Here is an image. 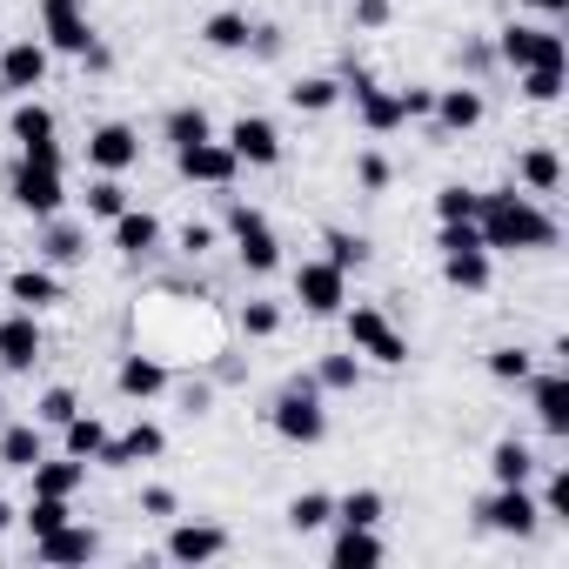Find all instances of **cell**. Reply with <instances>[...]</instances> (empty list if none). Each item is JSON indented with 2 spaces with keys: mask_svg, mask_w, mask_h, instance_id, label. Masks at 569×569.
<instances>
[{
  "mask_svg": "<svg viewBox=\"0 0 569 569\" xmlns=\"http://www.w3.org/2000/svg\"><path fill=\"white\" fill-rule=\"evenodd\" d=\"M429 114L442 121V134H469V128L482 121V94H476V88H436Z\"/></svg>",
  "mask_w": 569,
  "mask_h": 569,
  "instance_id": "ffe728a7",
  "label": "cell"
},
{
  "mask_svg": "<svg viewBox=\"0 0 569 569\" xmlns=\"http://www.w3.org/2000/svg\"><path fill=\"white\" fill-rule=\"evenodd\" d=\"M522 94H529L536 108L562 101V68H522Z\"/></svg>",
  "mask_w": 569,
  "mask_h": 569,
  "instance_id": "7bdbcfd3",
  "label": "cell"
},
{
  "mask_svg": "<svg viewBox=\"0 0 569 569\" xmlns=\"http://www.w3.org/2000/svg\"><path fill=\"white\" fill-rule=\"evenodd\" d=\"M228 234H234V254H241V268H248V274H268V268L281 261V241H274V228H268V214H261V208L234 201V208H228Z\"/></svg>",
  "mask_w": 569,
  "mask_h": 569,
  "instance_id": "5b68a950",
  "label": "cell"
},
{
  "mask_svg": "<svg viewBox=\"0 0 569 569\" xmlns=\"http://www.w3.org/2000/svg\"><path fill=\"white\" fill-rule=\"evenodd\" d=\"M221 549H228V536L214 522H174L168 529V562H188L194 569V562H214Z\"/></svg>",
  "mask_w": 569,
  "mask_h": 569,
  "instance_id": "e0dca14e",
  "label": "cell"
},
{
  "mask_svg": "<svg viewBox=\"0 0 569 569\" xmlns=\"http://www.w3.org/2000/svg\"><path fill=\"white\" fill-rule=\"evenodd\" d=\"M61 429H68V456H81V462H94L101 442H108V422H101V416H81V409H74Z\"/></svg>",
  "mask_w": 569,
  "mask_h": 569,
  "instance_id": "d590c367",
  "label": "cell"
},
{
  "mask_svg": "<svg viewBox=\"0 0 569 569\" xmlns=\"http://www.w3.org/2000/svg\"><path fill=\"white\" fill-rule=\"evenodd\" d=\"M489 376H496V382H529V376H536V356L516 349V342H502V349H489Z\"/></svg>",
  "mask_w": 569,
  "mask_h": 569,
  "instance_id": "60d3db41",
  "label": "cell"
},
{
  "mask_svg": "<svg viewBox=\"0 0 569 569\" xmlns=\"http://www.w3.org/2000/svg\"><path fill=\"white\" fill-rule=\"evenodd\" d=\"M389 0H356V28H389Z\"/></svg>",
  "mask_w": 569,
  "mask_h": 569,
  "instance_id": "816d5d0a",
  "label": "cell"
},
{
  "mask_svg": "<svg viewBox=\"0 0 569 569\" xmlns=\"http://www.w3.org/2000/svg\"><path fill=\"white\" fill-rule=\"evenodd\" d=\"M0 409H8V396H0Z\"/></svg>",
  "mask_w": 569,
  "mask_h": 569,
  "instance_id": "91938a15",
  "label": "cell"
},
{
  "mask_svg": "<svg viewBox=\"0 0 569 569\" xmlns=\"http://www.w3.org/2000/svg\"><path fill=\"white\" fill-rule=\"evenodd\" d=\"M48 41H14V48H0V94H34L48 81Z\"/></svg>",
  "mask_w": 569,
  "mask_h": 569,
  "instance_id": "8fae6325",
  "label": "cell"
},
{
  "mask_svg": "<svg viewBox=\"0 0 569 569\" xmlns=\"http://www.w3.org/2000/svg\"><path fill=\"white\" fill-rule=\"evenodd\" d=\"M208 248H214V228L208 221H188L181 228V254H208Z\"/></svg>",
  "mask_w": 569,
  "mask_h": 569,
  "instance_id": "f907efd6",
  "label": "cell"
},
{
  "mask_svg": "<svg viewBox=\"0 0 569 569\" xmlns=\"http://www.w3.org/2000/svg\"><path fill=\"white\" fill-rule=\"evenodd\" d=\"M248 48H254L261 61H274V54H281V28H254V34H248Z\"/></svg>",
  "mask_w": 569,
  "mask_h": 569,
  "instance_id": "f5cc1de1",
  "label": "cell"
},
{
  "mask_svg": "<svg viewBox=\"0 0 569 569\" xmlns=\"http://www.w3.org/2000/svg\"><path fill=\"white\" fill-rule=\"evenodd\" d=\"M41 261H48V268H74V261H88V234L68 228V221H48V234H41Z\"/></svg>",
  "mask_w": 569,
  "mask_h": 569,
  "instance_id": "f1b7e54d",
  "label": "cell"
},
{
  "mask_svg": "<svg viewBox=\"0 0 569 569\" xmlns=\"http://www.w3.org/2000/svg\"><path fill=\"white\" fill-rule=\"evenodd\" d=\"M88 161H94L101 174H128V168L141 161V134H134L128 121H101V128L88 134Z\"/></svg>",
  "mask_w": 569,
  "mask_h": 569,
  "instance_id": "5bb4252c",
  "label": "cell"
},
{
  "mask_svg": "<svg viewBox=\"0 0 569 569\" xmlns=\"http://www.w3.org/2000/svg\"><path fill=\"white\" fill-rule=\"evenodd\" d=\"M48 449H41V429L34 422H14V429H0V462L8 469H34Z\"/></svg>",
  "mask_w": 569,
  "mask_h": 569,
  "instance_id": "1f68e13d",
  "label": "cell"
},
{
  "mask_svg": "<svg viewBox=\"0 0 569 569\" xmlns=\"http://www.w3.org/2000/svg\"><path fill=\"white\" fill-rule=\"evenodd\" d=\"M108 228H114V248H121V254H134V261L161 248V221H154L148 208H121V214H114Z\"/></svg>",
  "mask_w": 569,
  "mask_h": 569,
  "instance_id": "44dd1931",
  "label": "cell"
},
{
  "mask_svg": "<svg viewBox=\"0 0 569 569\" xmlns=\"http://www.w3.org/2000/svg\"><path fill=\"white\" fill-rule=\"evenodd\" d=\"M121 208H128V188H121L114 174H101V181L88 188V214H94V221H114Z\"/></svg>",
  "mask_w": 569,
  "mask_h": 569,
  "instance_id": "b9f144b4",
  "label": "cell"
},
{
  "mask_svg": "<svg viewBox=\"0 0 569 569\" xmlns=\"http://www.w3.org/2000/svg\"><path fill=\"white\" fill-rule=\"evenodd\" d=\"M436 248H442V254H456V248H482V234H476V221H442Z\"/></svg>",
  "mask_w": 569,
  "mask_h": 569,
  "instance_id": "681fc988",
  "label": "cell"
},
{
  "mask_svg": "<svg viewBox=\"0 0 569 569\" xmlns=\"http://www.w3.org/2000/svg\"><path fill=\"white\" fill-rule=\"evenodd\" d=\"M529 402H536V422L549 436H569V376H529Z\"/></svg>",
  "mask_w": 569,
  "mask_h": 569,
  "instance_id": "d6986e66",
  "label": "cell"
},
{
  "mask_svg": "<svg viewBox=\"0 0 569 569\" xmlns=\"http://www.w3.org/2000/svg\"><path fill=\"white\" fill-rule=\"evenodd\" d=\"M529 8H536V14H549V21H562V14H569V0H529Z\"/></svg>",
  "mask_w": 569,
  "mask_h": 569,
  "instance_id": "6f0895ef",
  "label": "cell"
},
{
  "mask_svg": "<svg viewBox=\"0 0 569 569\" xmlns=\"http://www.w3.org/2000/svg\"><path fill=\"white\" fill-rule=\"evenodd\" d=\"M21 161H41V168H61V141H28Z\"/></svg>",
  "mask_w": 569,
  "mask_h": 569,
  "instance_id": "11a10c76",
  "label": "cell"
},
{
  "mask_svg": "<svg viewBox=\"0 0 569 569\" xmlns=\"http://www.w3.org/2000/svg\"><path fill=\"white\" fill-rule=\"evenodd\" d=\"M274 329H281V309H274V302H248V309H241V336H254V342H268Z\"/></svg>",
  "mask_w": 569,
  "mask_h": 569,
  "instance_id": "bcb514c9",
  "label": "cell"
},
{
  "mask_svg": "<svg viewBox=\"0 0 569 569\" xmlns=\"http://www.w3.org/2000/svg\"><path fill=\"white\" fill-rule=\"evenodd\" d=\"M8 194H14L28 214H41V221H54L61 201H68V194H61V168H41V161H21L14 181H8Z\"/></svg>",
  "mask_w": 569,
  "mask_h": 569,
  "instance_id": "30bf717a",
  "label": "cell"
},
{
  "mask_svg": "<svg viewBox=\"0 0 569 569\" xmlns=\"http://www.w3.org/2000/svg\"><path fill=\"white\" fill-rule=\"evenodd\" d=\"M329 562H336V569H376V562H382V536L342 522V536L329 542Z\"/></svg>",
  "mask_w": 569,
  "mask_h": 569,
  "instance_id": "7402d4cb",
  "label": "cell"
},
{
  "mask_svg": "<svg viewBox=\"0 0 569 569\" xmlns=\"http://www.w3.org/2000/svg\"><path fill=\"white\" fill-rule=\"evenodd\" d=\"M8 302H21L28 316L54 309V302H61V274L41 268V261H34V268H14V274H8Z\"/></svg>",
  "mask_w": 569,
  "mask_h": 569,
  "instance_id": "ac0fdd59",
  "label": "cell"
},
{
  "mask_svg": "<svg viewBox=\"0 0 569 569\" xmlns=\"http://www.w3.org/2000/svg\"><path fill=\"white\" fill-rule=\"evenodd\" d=\"M161 134H168L174 148H194V141H208V134H214V121H208L201 108H168V121H161Z\"/></svg>",
  "mask_w": 569,
  "mask_h": 569,
  "instance_id": "8d00e7d4",
  "label": "cell"
},
{
  "mask_svg": "<svg viewBox=\"0 0 569 569\" xmlns=\"http://www.w3.org/2000/svg\"><path fill=\"white\" fill-rule=\"evenodd\" d=\"M536 509H542V522H569V469L549 476V489L536 496Z\"/></svg>",
  "mask_w": 569,
  "mask_h": 569,
  "instance_id": "f6af8a7d",
  "label": "cell"
},
{
  "mask_svg": "<svg viewBox=\"0 0 569 569\" xmlns=\"http://www.w3.org/2000/svg\"><path fill=\"white\" fill-rule=\"evenodd\" d=\"M516 181H522L529 194H556V188H562V161H556V148H529V154L516 161Z\"/></svg>",
  "mask_w": 569,
  "mask_h": 569,
  "instance_id": "83f0119b",
  "label": "cell"
},
{
  "mask_svg": "<svg viewBox=\"0 0 569 569\" xmlns=\"http://www.w3.org/2000/svg\"><path fill=\"white\" fill-rule=\"evenodd\" d=\"M322 248H329V261H336V268H362V261H369V241H362V234H342V228H329V234H322Z\"/></svg>",
  "mask_w": 569,
  "mask_h": 569,
  "instance_id": "ee69618b",
  "label": "cell"
},
{
  "mask_svg": "<svg viewBox=\"0 0 569 569\" xmlns=\"http://www.w3.org/2000/svg\"><path fill=\"white\" fill-rule=\"evenodd\" d=\"M8 134L28 148V141H54V108H41L34 94H21V108L8 114Z\"/></svg>",
  "mask_w": 569,
  "mask_h": 569,
  "instance_id": "f546056e",
  "label": "cell"
},
{
  "mask_svg": "<svg viewBox=\"0 0 569 569\" xmlns=\"http://www.w3.org/2000/svg\"><path fill=\"white\" fill-rule=\"evenodd\" d=\"M141 509H148V516H174V489H161V482L141 489Z\"/></svg>",
  "mask_w": 569,
  "mask_h": 569,
  "instance_id": "9f6ffc18",
  "label": "cell"
},
{
  "mask_svg": "<svg viewBox=\"0 0 569 569\" xmlns=\"http://www.w3.org/2000/svg\"><path fill=\"white\" fill-rule=\"evenodd\" d=\"M489 476H496V482H529V476H536V456H529V442L502 436V442L489 449Z\"/></svg>",
  "mask_w": 569,
  "mask_h": 569,
  "instance_id": "4dcf8cb0",
  "label": "cell"
},
{
  "mask_svg": "<svg viewBox=\"0 0 569 569\" xmlns=\"http://www.w3.org/2000/svg\"><path fill=\"white\" fill-rule=\"evenodd\" d=\"M41 349H48V336H41V322L28 309L0 322V369H8V376H28L41 362Z\"/></svg>",
  "mask_w": 569,
  "mask_h": 569,
  "instance_id": "4fadbf2b",
  "label": "cell"
},
{
  "mask_svg": "<svg viewBox=\"0 0 569 569\" xmlns=\"http://www.w3.org/2000/svg\"><path fill=\"white\" fill-rule=\"evenodd\" d=\"M28 476H34V496H74V489L88 482V462H81V456H61V462L41 456Z\"/></svg>",
  "mask_w": 569,
  "mask_h": 569,
  "instance_id": "484cf974",
  "label": "cell"
},
{
  "mask_svg": "<svg viewBox=\"0 0 569 569\" xmlns=\"http://www.w3.org/2000/svg\"><path fill=\"white\" fill-rule=\"evenodd\" d=\"M476 208H482V188L449 181V188L436 194V221H476Z\"/></svg>",
  "mask_w": 569,
  "mask_h": 569,
  "instance_id": "ab89813d",
  "label": "cell"
},
{
  "mask_svg": "<svg viewBox=\"0 0 569 569\" xmlns=\"http://www.w3.org/2000/svg\"><path fill=\"white\" fill-rule=\"evenodd\" d=\"M476 234H482L489 254H536V248H556V221H549L542 201L522 194V188H496V194H482V208H476Z\"/></svg>",
  "mask_w": 569,
  "mask_h": 569,
  "instance_id": "6da1fadb",
  "label": "cell"
},
{
  "mask_svg": "<svg viewBox=\"0 0 569 569\" xmlns=\"http://www.w3.org/2000/svg\"><path fill=\"white\" fill-rule=\"evenodd\" d=\"M41 41H48V54H88L94 48L81 0H41Z\"/></svg>",
  "mask_w": 569,
  "mask_h": 569,
  "instance_id": "ba28073f",
  "label": "cell"
},
{
  "mask_svg": "<svg viewBox=\"0 0 569 569\" xmlns=\"http://www.w3.org/2000/svg\"><path fill=\"white\" fill-rule=\"evenodd\" d=\"M476 516H482V529L516 536V542L542 529V509H536V489H529V482H496V496H489Z\"/></svg>",
  "mask_w": 569,
  "mask_h": 569,
  "instance_id": "277c9868",
  "label": "cell"
},
{
  "mask_svg": "<svg viewBox=\"0 0 569 569\" xmlns=\"http://www.w3.org/2000/svg\"><path fill=\"white\" fill-rule=\"evenodd\" d=\"M268 422H274V436L281 442H302V449H316L322 436H329V409H322V389H316V376H296L289 389L274 396V409H268Z\"/></svg>",
  "mask_w": 569,
  "mask_h": 569,
  "instance_id": "7a4b0ae2",
  "label": "cell"
},
{
  "mask_svg": "<svg viewBox=\"0 0 569 569\" xmlns=\"http://www.w3.org/2000/svg\"><path fill=\"white\" fill-rule=\"evenodd\" d=\"M496 54L522 74V68H562V34L556 28H529V21H509L496 34Z\"/></svg>",
  "mask_w": 569,
  "mask_h": 569,
  "instance_id": "52a82bcc",
  "label": "cell"
},
{
  "mask_svg": "<svg viewBox=\"0 0 569 569\" xmlns=\"http://www.w3.org/2000/svg\"><path fill=\"white\" fill-rule=\"evenodd\" d=\"M442 281H449V289H462V296H482V289H489V248H456V254H442Z\"/></svg>",
  "mask_w": 569,
  "mask_h": 569,
  "instance_id": "603a6c76",
  "label": "cell"
},
{
  "mask_svg": "<svg viewBox=\"0 0 569 569\" xmlns=\"http://www.w3.org/2000/svg\"><path fill=\"white\" fill-rule=\"evenodd\" d=\"M161 449H168V436H161L154 422H134L128 436H108L94 462H101V469H128V462H154Z\"/></svg>",
  "mask_w": 569,
  "mask_h": 569,
  "instance_id": "9a60e30c",
  "label": "cell"
},
{
  "mask_svg": "<svg viewBox=\"0 0 569 569\" xmlns=\"http://www.w3.org/2000/svg\"><path fill=\"white\" fill-rule=\"evenodd\" d=\"M382 509H389V502H382V489H349V496L336 502V522H356V529H376V522H382Z\"/></svg>",
  "mask_w": 569,
  "mask_h": 569,
  "instance_id": "74e56055",
  "label": "cell"
},
{
  "mask_svg": "<svg viewBox=\"0 0 569 569\" xmlns=\"http://www.w3.org/2000/svg\"><path fill=\"white\" fill-rule=\"evenodd\" d=\"M281 516H289V529H296V536H316L322 522H336V496H322V489H309V496H296L289 509H281Z\"/></svg>",
  "mask_w": 569,
  "mask_h": 569,
  "instance_id": "d6a6232c",
  "label": "cell"
},
{
  "mask_svg": "<svg viewBox=\"0 0 569 569\" xmlns=\"http://www.w3.org/2000/svg\"><path fill=\"white\" fill-rule=\"evenodd\" d=\"M356 114H362L369 134H396V128L409 121V114H402V94H389V88H376V81L356 94Z\"/></svg>",
  "mask_w": 569,
  "mask_h": 569,
  "instance_id": "cb8c5ba5",
  "label": "cell"
},
{
  "mask_svg": "<svg viewBox=\"0 0 569 569\" xmlns=\"http://www.w3.org/2000/svg\"><path fill=\"white\" fill-rule=\"evenodd\" d=\"M248 34H254V21H248V14H234V8H221V14H208V21H201V41H208L214 54H241V48H248Z\"/></svg>",
  "mask_w": 569,
  "mask_h": 569,
  "instance_id": "4316f807",
  "label": "cell"
},
{
  "mask_svg": "<svg viewBox=\"0 0 569 569\" xmlns=\"http://www.w3.org/2000/svg\"><path fill=\"white\" fill-rule=\"evenodd\" d=\"M289 101H296L302 114H329V108L342 101V81H336V74H309V81L289 88Z\"/></svg>",
  "mask_w": 569,
  "mask_h": 569,
  "instance_id": "e575fe53",
  "label": "cell"
},
{
  "mask_svg": "<svg viewBox=\"0 0 569 569\" xmlns=\"http://www.w3.org/2000/svg\"><path fill=\"white\" fill-rule=\"evenodd\" d=\"M114 389H121L128 402H148V396H161V389H168V369H161L154 356H128V362L114 369Z\"/></svg>",
  "mask_w": 569,
  "mask_h": 569,
  "instance_id": "d4e9b609",
  "label": "cell"
},
{
  "mask_svg": "<svg viewBox=\"0 0 569 569\" xmlns=\"http://www.w3.org/2000/svg\"><path fill=\"white\" fill-rule=\"evenodd\" d=\"M21 522H28V536L41 542V536H54V529H61V522H74V516H68V496H34Z\"/></svg>",
  "mask_w": 569,
  "mask_h": 569,
  "instance_id": "f35d334b",
  "label": "cell"
},
{
  "mask_svg": "<svg viewBox=\"0 0 569 569\" xmlns=\"http://www.w3.org/2000/svg\"><path fill=\"white\" fill-rule=\"evenodd\" d=\"M349 349L362 362H382V369H402L409 362V342H402V329L382 309H349Z\"/></svg>",
  "mask_w": 569,
  "mask_h": 569,
  "instance_id": "3957f363",
  "label": "cell"
},
{
  "mask_svg": "<svg viewBox=\"0 0 569 569\" xmlns=\"http://www.w3.org/2000/svg\"><path fill=\"white\" fill-rule=\"evenodd\" d=\"M429 101H436V88H402V114H409V121H422Z\"/></svg>",
  "mask_w": 569,
  "mask_h": 569,
  "instance_id": "db71d44e",
  "label": "cell"
},
{
  "mask_svg": "<svg viewBox=\"0 0 569 569\" xmlns=\"http://www.w3.org/2000/svg\"><path fill=\"white\" fill-rule=\"evenodd\" d=\"M174 168L188 174V181H201V188H228L234 174H241V161H234V148L228 141H194V148H174Z\"/></svg>",
  "mask_w": 569,
  "mask_h": 569,
  "instance_id": "9c48e42d",
  "label": "cell"
},
{
  "mask_svg": "<svg viewBox=\"0 0 569 569\" xmlns=\"http://www.w3.org/2000/svg\"><path fill=\"white\" fill-rule=\"evenodd\" d=\"M296 302L309 316H342L349 309V268H336L329 254L322 261H302L296 268Z\"/></svg>",
  "mask_w": 569,
  "mask_h": 569,
  "instance_id": "8992f818",
  "label": "cell"
},
{
  "mask_svg": "<svg viewBox=\"0 0 569 569\" xmlns=\"http://www.w3.org/2000/svg\"><path fill=\"white\" fill-rule=\"evenodd\" d=\"M34 556H41V562H54V569H68V562H94V556H101V536H94L88 522H61L54 536H41V542H34Z\"/></svg>",
  "mask_w": 569,
  "mask_h": 569,
  "instance_id": "2e32d148",
  "label": "cell"
},
{
  "mask_svg": "<svg viewBox=\"0 0 569 569\" xmlns=\"http://www.w3.org/2000/svg\"><path fill=\"white\" fill-rule=\"evenodd\" d=\"M221 141H228L234 161H248V168H274V161H281V128H274L268 114H241Z\"/></svg>",
  "mask_w": 569,
  "mask_h": 569,
  "instance_id": "7c38bea8",
  "label": "cell"
},
{
  "mask_svg": "<svg viewBox=\"0 0 569 569\" xmlns=\"http://www.w3.org/2000/svg\"><path fill=\"white\" fill-rule=\"evenodd\" d=\"M356 181H362L369 194H382V188H389V161H382L376 148H369V154H356Z\"/></svg>",
  "mask_w": 569,
  "mask_h": 569,
  "instance_id": "c3c4849f",
  "label": "cell"
},
{
  "mask_svg": "<svg viewBox=\"0 0 569 569\" xmlns=\"http://www.w3.org/2000/svg\"><path fill=\"white\" fill-rule=\"evenodd\" d=\"M74 409H81V402H74V389H48V396L34 402V422H48V429H61V422L74 416Z\"/></svg>",
  "mask_w": 569,
  "mask_h": 569,
  "instance_id": "7dc6e473",
  "label": "cell"
},
{
  "mask_svg": "<svg viewBox=\"0 0 569 569\" xmlns=\"http://www.w3.org/2000/svg\"><path fill=\"white\" fill-rule=\"evenodd\" d=\"M316 389H322V396H349V389H362V356H356V349H349V356H322Z\"/></svg>",
  "mask_w": 569,
  "mask_h": 569,
  "instance_id": "836d02e7",
  "label": "cell"
},
{
  "mask_svg": "<svg viewBox=\"0 0 569 569\" xmlns=\"http://www.w3.org/2000/svg\"><path fill=\"white\" fill-rule=\"evenodd\" d=\"M14 529V502H0V536H8Z\"/></svg>",
  "mask_w": 569,
  "mask_h": 569,
  "instance_id": "680465c9",
  "label": "cell"
}]
</instances>
